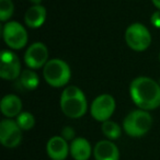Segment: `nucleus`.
<instances>
[{"instance_id":"obj_1","label":"nucleus","mask_w":160,"mask_h":160,"mask_svg":"<svg viewBox=\"0 0 160 160\" xmlns=\"http://www.w3.org/2000/svg\"><path fill=\"white\" fill-rule=\"evenodd\" d=\"M129 94L133 102L145 111L160 107V86L149 77H137L132 81Z\"/></svg>"},{"instance_id":"obj_2","label":"nucleus","mask_w":160,"mask_h":160,"mask_svg":"<svg viewBox=\"0 0 160 160\" xmlns=\"http://www.w3.org/2000/svg\"><path fill=\"white\" fill-rule=\"evenodd\" d=\"M152 125V118L145 110H135L127 114L123 122L125 133L132 137H140L149 132Z\"/></svg>"},{"instance_id":"obj_3","label":"nucleus","mask_w":160,"mask_h":160,"mask_svg":"<svg viewBox=\"0 0 160 160\" xmlns=\"http://www.w3.org/2000/svg\"><path fill=\"white\" fill-rule=\"evenodd\" d=\"M43 76L49 86L59 88L68 83L71 77V71L66 62L55 58L46 62L43 69Z\"/></svg>"},{"instance_id":"obj_4","label":"nucleus","mask_w":160,"mask_h":160,"mask_svg":"<svg viewBox=\"0 0 160 160\" xmlns=\"http://www.w3.org/2000/svg\"><path fill=\"white\" fill-rule=\"evenodd\" d=\"M125 41L129 48L136 52L146 51L151 43L149 30L142 23H133L126 29Z\"/></svg>"},{"instance_id":"obj_5","label":"nucleus","mask_w":160,"mask_h":160,"mask_svg":"<svg viewBox=\"0 0 160 160\" xmlns=\"http://www.w3.org/2000/svg\"><path fill=\"white\" fill-rule=\"evenodd\" d=\"M3 40L12 49H21L28 43V32L20 23L10 21L6 23L2 30Z\"/></svg>"},{"instance_id":"obj_6","label":"nucleus","mask_w":160,"mask_h":160,"mask_svg":"<svg viewBox=\"0 0 160 160\" xmlns=\"http://www.w3.org/2000/svg\"><path fill=\"white\" fill-rule=\"evenodd\" d=\"M115 100L110 94H100L97 97L90 107V113L99 122L109 121L115 111Z\"/></svg>"},{"instance_id":"obj_7","label":"nucleus","mask_w":160,"mask_h":160,"mask_svg":"<svg viewBox=\"0 0 160 160\" xmlns=\"http://www.w3.org/2000/svg\"><path fill=\"white\" fill-rule=\"evenodd\" d=\"M60 109L65 115L70 118H82L88 109L85 94L75 97H60Z\"/></svg>"},{"instance_id":"obj_8","label":"nucleus","mask_w":160,"mask_h":160,"mask_svg":"<svg viewBox=\"0 0 160 160\" xmlns=\"http://www.w3.org/2000/svg\"><path fill=\"white\" fill-rule=\"evenodd\" d=\"M21 75V64L17 54L11 51L1 52L0 55V76L2 79L14 80Z\"/></svg>"},{"instance_id":"obj_9","label":"nucleus","mask_w":160,"mask_h":160,"mask_svg":"<svg viewBox=\"0 0 160 160\" xmlns=\"http://www.w3.org/2000/svg\"><path fill=\"white\" fill-rule=\"evenodd\" d=\"M22 140V129L16 121L2 120L0 124V142L7 148H14Z\"/></svg>"},{"instance_id":"obj_10","label":"nucleus","mask_w":160,"mask_h":160,"mask_svg":"<svg viewBox=\"0 0 160 160\" xmlns=\"http://www.w3.org/2000/svg\"><path fill=\"white\" fill-rule=\"evenodd\" d=\"M48 49L44 43L36 42L28 47L24 54V62L31 69L44 67L48 62Z\"/></svg>"},{"instance_id":"obj_11","label":"nucleus","mask_w":160,"mask_h":160,"mask_svg":"<svg viewBox=\"0 0 160 160\" xmlns=\"http://www.w3.org/2000/svg\"><path fill=\"white\" fill-rule=\"evenodd\" d=\"M46 150L52 160H65L70 152V147L62 136H54L47 142Z\"/></svg>"},{"instance_id":"obj_12","label":"nucleus","mask_w":160,"mask_h":160,"mask_svg":"<svg viewBox=\"0 0 160 160\" xmlns=\"http://www.w3.org/2000/svg\"><path fill=\"white\" fill-rule=\"evenodd\" d=\"M93 156L96 160H118L120 151L111 140H100L94 146Z\"/></svg>"},{"instance_id":"obj_13","label":"nucleus","mask_w":160,"mask_h":160,"mask_svg":"<svg viewBox=\"0 0 160 160\" xmlns=\"http://www.w3.org/2000/svg\"><path fill=\"white\" fill-rule=\"evenodd\" d=\"M46 20V9L41 5H33L24 14V22L31 29L40 28Z\"/></svg>"},{"instance_id":"obj_14","label":"nucleus","mask_w":160,"mask_h":160,"mask_svg":"<svg viewBox=\"0 0 160 160\" xmlns=\"http://www.w3.org/2000/svg\"><path fill=\"white\" fill-rule=\"evenodd\" d=\"M91 146L83 137H78L71 140L70 155L75 160H88L91 156Z\"/></svg>"},{"instance_id":"obj_15","label":"nucleus","mask_w":160,"mask_h":160,"mask_svg":"<svg viewBox=\"0 0 160 160\" xmlns=\"http://www.w3.org/2000/svg\"><path fill=\"white\" fill-rule=\"evenodd\" d=\"M0 109L6 118H11L14 116H18L21 113L22 102L16 94H7L1 100Z\"/></svg>"},{"instance_id":"obj_16","label":"nucleus","mask_w":160,"mask_h":160,"mask_svg":"<svg viewBox=\"0 0 160 160\" xmlns=\"http://www.w3.org/2000/svg\"><path fill=\"white\" fill-rule=\"evenodd\" d=\"M19 83L22 88L27 90H34L38 88V83H40V79L36 72H34L31 69H27V70L22 71L20 75V80Z\"/></svg>"},{"instance_id":"obj_17","label":"nucleus","mask_w":160,"mask_h":160,"mask_svg":"<svg viewBox=\"0 0 160 160\" xmlns=\"http://www.w3.org/2000/svg\"><path fill=\"white\" fill-rule=\"evenodd\" d=\"M102 133L105 137L109 138V140L118 139L122 134V128L116 122L113 121H105L102 123Z\"/></svg>"},{"instance_id":"obj_18","label":"nucleus","mask_w":160,"mask_h":160,"mask_svg":"<svg viewBox=\"0 0 160 160\" xmlns=\"http://www.w3.org/2000/svg\"><path fill=\"white\" fill-rule=\"evenodd\" d=\"M16 122L22 131H29V129L33 128V126L35 125V118L30 112H21L17 116Z\"/></svg>"},{"instance_id":"obj_19","label":"nucleus","mask_w":160,"mask_h":160,"mask_svg":"<svg viewBox=\"0 0 160 160\" xmlns=\"http://www.w3.org/2000/svg\"><path fill=\"white\" fill-rule=\"evenodd\" d=\"M14 6L11 0H0V21L6 22L12 17Z\"/></svg>"},{"instance_id":"obj_20","label":"nucleus","mask_w":160,"mask_h":160,"mask_svg":"<svg viewBox=\"0 0 160 160\" xmlns=\"http://www.w3.org/2000/svg\"><path fill=\"white\" fill-rule=\"evenodd\" d=\"M83 94V92L76 86H69L66 89H64L62 93V97H75V96H80Z\"/></svg>"},{"instance_id":"obj_21","label":"nucleus","mask_w":160,"mask_h":160,"mask_svg":"<svg viewBox=\"0 0 160 160\" xmlns=\"http://www.w3.org/2000/svg\"><path fill=\"white\" fill-rule=\"evenodd\" d=\"M62 137L65 138V139L68 142V140H73L75 139V129L70 126H67V127H64L62 132Z\"/></svg>"},{"instance_id":"obj_22","label":"nucleus","mask_w":160,"mask_h":160,"mask_svg":"<svg viewBox=\"0 0 160 160\" xmlns=\"http://www.w3.org/2000/svg\"><path fill=\"white\" fill-rule=\"evenodd\" d=\"M150 22L155 28L160 29V10H157L156 12H153L150 18Z\"/></svg>"},{"instance_id":"obj_23","label":"nucleus","mask_w":160,"mask_h":160,"mask_svg":"<svg viewBox=\"0 0 160 160\" xmlns=\"http://www.w3.org/2000/svg\"><path fill=\"white\" fill-rule=\"evenodd\" d=\"M152 3L155 5V7L157 8V9L160 10V0H152Z\"/></svg>"},{"instance_id":"obj_24","label":"nucleus","mask_w":160,"mask_h":160,"mask_svg":"<svg viewBox=\"0 0 160 160\" xmlns=\"http://www.w3.org/2000/svg\"><path fill=\"white\" fill-rule=\"evenodd\" d=\"M33 5H41V2H42V0H30Z\"/></svg>"},{"instance_id":"obj_25","label":"nucleus","mask_w":160,"mask_h":160,"mask_svg":"<svg viewBox=\"0 0 160 160\" xmlns=\"http://www.w3.org/2000/svg\"><path fill=\"white\" fill-rule=\"evenodd\" d=\"M159 59H160V54H159Z\"/></svg>"}]
</instances>
